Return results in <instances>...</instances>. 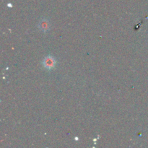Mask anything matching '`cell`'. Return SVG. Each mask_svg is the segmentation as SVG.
I'll return each instance as SVG.
<instances>
[{
  "label": "cell",
  "mask_w": 148,
  "mask_h": 148,
  "mask_svg": "<svg viewBox=\"0 0 148 148\" xmlns=\"http://www.w3.org/2000/svg\"><path fill=\"white\" fill-rule=\"evenodd\" d=\"M43 64L45 68H46L47 69H53L55 67L56 61H55V59H54L53 56H47L43 60Z\"/></svg>",
  "instance_id": "6da1fadb"
},
{
  "label": "cell",
  "mask_w": 148,
  "mask_h": 148,
  "mask_svg": "<svg viewBox=\"0 0 148 148\" xmlns=\"http://www.w3.org/2000/svg\"><path fill=\"white\" fill-rule=\"evenodd\" d=\"M39 26H40L41 30H43L44 32H47L49 29V23H48V20H42L40 22Z\"/></svg>",
  "instance_id": "7a4b0ae2"
}]
</instances>
